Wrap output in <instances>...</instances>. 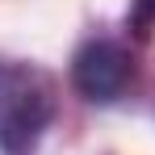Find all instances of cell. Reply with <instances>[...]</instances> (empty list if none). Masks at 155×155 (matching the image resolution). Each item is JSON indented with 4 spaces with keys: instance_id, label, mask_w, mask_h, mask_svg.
<instances>
[{
    "instance_id": "obj_1",
    "label": "cell",
    "mask_w": 155,
    "mask_h": 155,
    "mask_svg": "<svg viewBox=\"0 0 155 155\" xmlns=\"http://www.w3.org/2000/svg\"><path fill=\"white\" fill-rule=\"evenodd\" d=\"M54 122V84L42 67L0 59V155H34Z\"/></svg>"
},
{
    "instance_id": "obj_2",
    "label": "cell",
    "mask_w": 155,
    "mask_h": 155,
    "mask_svg": "<svg viewBox=\"0 0 155 155\" xmlns=\"http://www.w3.org/2000/svg\"><path fill=\"white\" fill-rule=\"evenodd\" d=\"M130 80H134V59L113 38H92L71 59V84L92 105H113L117 97H126Z\"/></svg>"
},
{
    "instance_id": "obj_3",
    "label": "cell",
    "mask_w": 155,
    "mask_h": 155,
    "mask_svg": "<svg viewBox=\"0 0 155 155\" xmlns=\"http://www.w3.org/2000/svg\"><path fill=\"white\" fill-rule=\"evenodd\" d=\"M130 25L138 34H147L155 25V0H130Z\"/></svg>"
}]
</instances>
